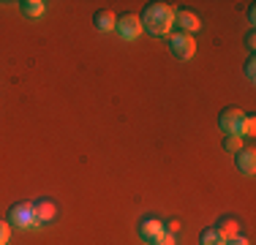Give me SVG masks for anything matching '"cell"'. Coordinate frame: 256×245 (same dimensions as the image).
Wrapping results in <instances>:
<instances>
[{
	"instance_id": "52a82bcc",
	"label": "cell",
	"mask_w": 256,
	"mask_h": 245,
	"mask_svg": "<svg viewBox=\"0 0 256 245\" xmlns=\"http://www.w3.org/2000/svg\"><path fill=\"white\" fill-rule=\"evenodd\" d=\"M164 234V224L158 218H142V224H139V237H142L144 242L153 245L158 237Z\"/></svg>"
},
{
	"instance_id": "7a4b0ae2",
	"label": "cell",
	"mask_w": 256,
	"mask_h": 245,
	"mask_svg": "<svg viewBox=\"0 0 256 245\" xmlns=\"http://www.w3.org/2000/svg\"><path fill=\"white\" fill-rule=\"evenodd\" d=\"M242 122H246V112L237 109V106H226L221 114H218V128H221L224 134H237V136H240Z\"/></svg>"
},
{
	"instance_id": "30bf717a",
	"label": "cell",
	"mask_w": 256,
	"mask_h": 245,
	"mask_svg": "<svg viewBox=\"0 0 256 245\" xmlns=\"http://www.w3.org/2000/svg\"><path fill=\"white\" fill-rule=\"evenodd\" d=\"M93 24H96V30H101V33H109V30H114V24H118V16H114L109 8H101V11H96Z\"/></svg>"
},
{
	"instance_id": "6da1fadb",
	"label": "cell",
	"mask_w": 256,
	"mask_h": 245,
	"mask_svg": "<svg viewBox=\"0 0 256 245\" xmlns=\"http://www.w3.org/2000/svg\"><path fill=\"white\" fill-rule=\"evenodd\" d=\"M139 22H142V30H148V33L166 36L169 28L174 24V11H172V6H166V3H148L142 8Z\"/></svg>"
},
{
	"instance_id": "9c48e42d",
	"label": "cell",
	"mask_w": 256,
	"mask_h": 245,
	"mask_svg": "<svg viewBox=\"0 0 256 245\" xmlns=\"http://www.w3.org/2000/svg\"><path fill=\"white\" fill-rule=\"evenodd\" d=\"M54 216H58V207H54L50 199H41V202H36V204H33V218H36V226L50 224V220H52Z\"/></svg>"
},
{
	"instance_id": "9a60e30c",
	"label": "cell",
	"mask_w": 256,
	"mask_h": 245,
	"mask_svg": "<svg viewBox=\"0 0 256 245\" xmlns=\"http://www.w3.org/2000/svg\"><path fill=\"white\" fill-rule=\"evenodd\" d=\"M254 131H256V120L251 118V114H246V122H242V134H240V136H254Z\"/></svg>"
},
{
	"instance_id": "8992f818",
	"label": "cell",
	"mask_w": 256,
	"mask_h": 245,
	"mask_svg": "<svg viewBox=\"0 0 256 245\" xmlns=\"http://www.w3.org/2000/svg\"><path fill=\"white\" fill-rule=\"evenodd\" d=\"M234 156H237V158H234L237 172H240V174H248V177H251L254 172H256V152H254V147H240Z\"/></svg>"
},
{
	"instance_id": "e0dca14e",
	"label": "cell",
	"mask_w": 256,
	"mask_h": 245,
	"mask_svg": "<svg viewBox=\"0 0 256 245\" xmlns=\"http://www.w3.org/2000/svg\"><path fill=\"white\" fill-rule=\"evenodd\" d=\"M246 76H248V82H254V79H256V63H254V58L246 63Z\"/></svg>"
},
{
	"instance_id": "ac0fdd59",
	"label": "cell",
	"mask_w": 256,
	"mask_h": 245,
	"mask_svg": "<svg viewBox=\"0 0 256 245\" xmlns=\"http://www.w3.org/2000/svg\"><path fill=\"white\" fill-rule=\"evenodd\" d=\"M153 245H174V234H169V232H164L161 237L153 242Z\"/></svg>"
},
{
	"instance_id": "4fadbf2b",
	"label": "cell",
	"mask_w": 256,
	"mask_h": 245,
	"mask_svg": "<svg viewBox=\"0 0 256 245\" xmlns=\"http://www.w3.org/2000/svg\"><path fill=\"white\" fill-rule=\"evenodd\" d=\"M218 232L224 234V240H229V237H234V234H240V224H237L234 218H224L221 224L216 226Z\"/></svg>"
},
{
	"instance_id": "5b68a950",
	"label": "cell",
	"mask_w": 256,
	"mask_h": 245,
	"mask_svg": "<svg viewBox=\"0 0 256 245\" xmlns=\"http://www.w3.org/2000/svg\"><path fill=\"white\" fill-rule=\"evenodd\" d=\"M114 30H118L120 38L134 41V38H139V36H142V22H139V16H134V14H123V16H118Z\"/></svg>"
},
{
	"instance_id": "ffe728a7",
	"label": "cell",
	"mask_w": 256,
	"mask_h": 245,
	"mask_svg": "<svg viewBox=\"0 0 256 245\" xmlns=\"http://www.w3.org/2000/svg\"><path fill=\"white\" fill-rule=\"evenodd\" d=\"M246 44H248V49H254V46H256V38H254V33H248V38H246Z\"/></svg>"
},
{
	"instance_id": "8fae6325",
	"label": "cell",
	"mask_w": 256,
	"mask_h": 245,
	"mask_svg": "<svg viewBox=\"0 0 256 245\" xmlns=\"http://www.w3.org/2000/svg\"><path fill=\"white\" fill-rule=\"evenodd\" d=\"M226 240H224V234L216 229V226H207V229H202V234H199V245H224Z\"/></svg>"
},
{
	"instance_id": "5bb4252c",
	"label": "cell",
	"mask_w": 256,
	"mask_h": 245,
	"mask_svg": "<svg viewBox=\"0 0 256 245\" xmlns=\"http://www.w3.org/2000/svg\"><path fill=\"white\" fill-rule=\"evenodd\" d=\"M242 147V136H237V134H226L224 136V150L226 152H237Z\"/></svg>"
},
{
	"instance_id": "3957f363",
	"label": "cell",
	"mask_w": 256,
	"mask_h": 245,
	"mask_svg": "<svg viewBox=\"0 0 256 245\" xmlns=\"http://www.w3.org/2000/svg\"><path fill=\"white\" fill-rule=\"evenodd\" d=\"M8 224L20 226V229H33V226H36L33 204H30V202H16V204H11V210H8Z\"/></svg>"
},
{
	"instance_id": "d6986e66",
	"label": "cell",
	"mask_w": 256,
	"mask_h": 245,
	"mask_svg": "<svg viewBox=\"0 0 256 245\" xmlns=\"http://www.w3.org/2000/svg\"><path fill=\"white\" fill-rule=\"evenodd\" d=\"M224 245H251V242H248V237H242V234H234V237H229V240L224 242Z\"/></svg>"
},
{
	"instance_id": "2e32d148",
	"label": "cell",
	"mask_w": 256,
	"mask_h": 245,
	"mask_svg": "<svg viewBox=\"0 0 256 245\" xmlns=\"http://www.w3.org/2000/svg\"><path fill=\"white\" fill-rule=\"evenodd\" d=\"M8 237H11V226H8V220H0V245L8 242Z\"/></svg>"
},
{
	"instance_id": "ba28073f",
	"label": "cell",
	"mask_w": 256,
	"mask_h": 245,
	"mask_svg": "<svg viewBox=\"0 0 256 245\" xmlns=\"http://www.w3.org/2000/svg\"><path fill=\"white\" fill-rule=\"evenodd\" d=\"M174 24H178V33H186V36H194L199 28H202V22H199L196 14H191V11H178L174 14Z\"/></svg>"
},
{
	"instance_id": "7c38bea8",
	"label": "cell",
	"mask_w": 256,
	"mask_h": 245,
	"mask_svg": "<svg viewBox=\"0 0 256 245\" xmlns=\"http://www.w3.org/2000/svg\"><path fill=\"white\" fill-rule=\"evenodd\" d=\"M20 8H22V14H28V16H33V20H36V16L44 14L46 6H44V0H22Z\"/></svg>"
},
{
	"instance_id": "277c9868",
	"label": "cell",
	"mask_w": 256,
	"mask_h": 245,
	"mask_svg": "<svg viewBox=\"0 0 256 245\" xmlns=\"http://www.w3.org/2000/svg\"><path fill=\"white\" fill-rule=\"evenodd\" d=\"M169 49H172V54L178 60H191L194 52H196V41H194V36L174 33L172 38H169Z\"/></svg>"
}]
</instances>
